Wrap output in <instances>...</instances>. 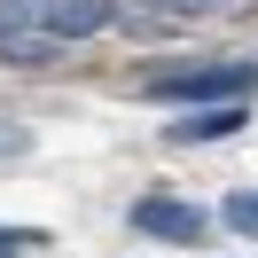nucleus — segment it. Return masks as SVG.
<instances>
[{"mask_svg": "<svg viewBox=\"0 0 258 258\" xmlns=\"http://www.w3.org/2000/svg\"><path fill=\"white\" fill-rule=\"evenodd\" d=\"M110 24H117V0H55V8H47V32L63 39V47H71V39L110 32Z\"/></svg>", "mask_w": 258, "mask_h": 258, "instance_id": "3", "label": "nucleus"}, {"mask_svg": "<svg viewBox=\"0 0 258 258\" xmlns=\"http://www.w3.org/2000/svg\"><path fill=\"white\" fill-rule=\"evenodd\" d=\"M55 55H63V39L39 32V24H0V63H16V71H47Z\"/></svg>", "mask_w": 258, "mask_h": 258, "instance_id": "4", "label": "nucleus"}, {"mask_svg": "<svg viewBox=\"0 0 258 258\" xmlns=\"http://www.w3.org/2000/svg\"><path fill=\"white\" fill-rule=\"evenodd\" d=\"M157 102H250L258 94V63H188V71H164L157 86H149Z\"/></svg>", "mask_w": 258, "mask_h": 258, "instance_id": "1", "label": "nucleus"}, {"mask_svg": "<svg viewBox=\"0 0 258 258\" xmlns=\"http://www.w3.org/2000/svg\"><path fill=\"white\" fill-rule=\"evenodd\" d=\"M133 227H141L149 242H204L211 211L188 204V196H141V204H133Z\"/></svg>", "mask_w": 258, "mask_h": 258, "instance_id": "2", "label": "nucleus"}, {"mask_svg": "<svg viewBox=\"0 0 258 258\" xmlns=\"http://www.w3.org/2000/svg\"><path fill=\"white\" fill-rule=\"evenodd\" d=\"M242 125H250L242 102H204V110H188L172 133H180V141H227V133H242Z\"/></svg>", "mask_w": 258, "mask_h": 258, "instance_id": "5", "label": "nucleus"}, {"mask_svg": "<svg viewBox=\"0 0 258 258\" xmlns=\"http://www.w3.org/2000/svg\"><path fill=\"white\" fill-rule=\"evenodd\" d=\"M219 219L235 227V235H258V188H235V196L219 204Z\"/></svg>", "mask_w": 258, "mask_h": 258, "instance_id": "6", "label": "nucleus"}, {"mask_svg": "<svg viewBox=\"0 0 258 258\" xmlns=\"http://www.w3.org/2000/svg\"><path fill=\"white\" fill-rule=\"evenodd\" d=\"M47 8L55 0H0V24H39L47 32Z\"/></svg>", "mask_w": 258, "mask_h": 258, "instance_id": "7", "label": "nucleus"}, {"mask_svg": "<svg viewBox=\"0 0 258 258\" xmlns=\"http://www.w3.org/2000/svg\"><path fill=\"white\" fill-rule=\"evenodd\" d=\"M164 8H180V16H204V8H227V0H164Z\"/></svg>", "mask_w": 258, "mask_h": 258, "instance_id": "10", "label": "nucleus"}, {"mask_svg": "<svg viewBox=\"0 0 258 258\" xmlns=\"http://www.w3.org/2000/svg\"><path fill=\"white\" fill-rule=\"evenodd\" d=\"M24 141H32L24 125H0V164H8V157H24Z\"/></svg>", "mask_w": 258, "mask_h": 258, "instance_id": "9", "label": "nucleus"}, {"mask_svg": "<svg viewBox=\"0 0 258 258\" xmlns=\"http://www.w3.org/2000/svg\"><path fill=\"white\" fill-rule=\"evenodd\" d=\"M47 235H24V227H0V258H16V250H39Z\"/></svg>", "mask_w": 258, "mask_h": 258, "instance_id": "8", "label": "nucleus"}]
</instances>
